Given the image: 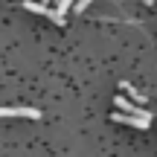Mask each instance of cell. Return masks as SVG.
Segmentation results:
<instances>
[{
    "mask_svg": "<svg viewBox=\"0 0 157 157\" xmlns=\"http://www.w3.org/2000/svg\"><path fill=\"white\" fill-rule=\"evenodd\" d=\"M0 117H26V119H38L41 111H38V108H0Z\"/></svg>",
    "mask_w": 157,
    "mask_h": 157,
    "instance_id": "2",
    "label": "cell"
},
{
    "mask_svg": "<svg viewBox=\"0 0 157 157\" xmlns=\"http://www.w3.org/2000/svg\"><path fill=\"white\" fill-rule=\"evenodd\" d=\"M90 3H93V0H76V12H84Z\"/></svg>",
    "mask_w": 157,
    "mask_h": 157,
    "instance_id": "6",
    "label": "cell"
},
{
    "mask_svg": "<svg viewBox=\"0 0 157 157\" xmlns=\"http://www.w3.org/2000/svg\"><path fill=\"white\" fill-rule=\"evenodd\" d=\"M122 90H125V93H128V99H134V102H140V105H143V102H146V96H143L140 90H134V87H131L128 82H122Z\"/></svg>",
    "mask_w": 157,
    "mask_h": 157,
    "instance_id": "5",
    "label": "cell"
},
{
    "mask_svg": "<svg viewBox=\"0 0 157 157\" xmlns=\"http://www.w3.org/2000/svg\"><path fill=\"white\" fill-rule=\"evenodd\" d=\"M143 3H146V6H151V3H154V0H143Z\"/></svg>",
    "mask_w": 157,
    "mask_h": 157,
    "instance_id": "8",
    "label": "cell"
},
{
    "mask_svg": "<svg viewBox=\"0 0 157 157\" xmlns=\"http://www.w3.org/2000/svg\"><path fill=\"white\" fill-rule=\"evenodd\" d=\"M44 3H47V0H44Z\"/></svg>",
    "mask_w": 157,
    "mask_h": 157,
    "instance_id": "9",
    "label": "cell"
},
{
    "mask_svg": "<svg viewBox=\"0 0 157 157\" xmlns=\"http://www.w3.org/2000/svg\"><path fill=\"white\" fill-rule=\"evenodd\" d=\"M113 122H119V125H128V128H148V122H151V119H148V117H137V113L117 111V113H113Z\"/></svg>",
    "mask_w": 157,
    "mask_h": 157,
    "instance_id": "1",
    "label": "cell"
},
{
    "mask_svg": "<svg viewBox=\"0 0 157 157\" xmlns=\"http://www.w3.org/2000/svg\"><path fill=\"white\" fill-rule=\"evenodd\" d=\"M70 3H73V0H56V6H58L61 12H67V9H70Z\"/></svg>",
    "mask_w": 157,
    "mask_h": 157,
    "instance_id": "7",
    "label": "cell"
},
{
    "mask_svg": "<svg viewBox=\"0 0 157 157\" xmlns=\"http://www.w3.org/2000/svg\"><path fill=\"white\" fill-rule=\"evenodd\" d=\"M113 105H117L119 111H125V113H137V117H148V111H143V108L131 105V102L125 99V96H117V99H113ZM148 119H151V117H148Z\"/></svg>",
    "mask_w": 157,
    "mask_h": 157,
    "instance_id": "3",
    "label": "cell"
},
{
    "mask_svg": "<svg viewBox=\"0 0 157 157\" xmlns=\"http://www.w3.org/2000/svg\"><path fill=\"white\" fill-rule=\"evenodd\" d=\"M23 9H26V12H35V15H47V9H50V6H47V3H35V0H26V3H23Z\"/></svg>",
    "mask_w": 157,
    "mask_h": 157,
    "instance_id": "4",
    "label": "cell"
}]
</instances>
